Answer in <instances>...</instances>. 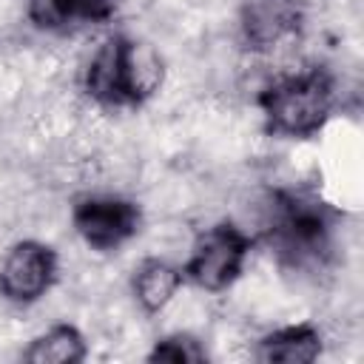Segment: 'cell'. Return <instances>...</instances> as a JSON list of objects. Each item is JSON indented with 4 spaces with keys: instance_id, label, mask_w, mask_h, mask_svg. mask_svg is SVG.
I'll list each match as a JSON object with an SVG mask.
<instances>
[{
    "instance_id": "obj_1",
    "label": "cell",
    "mask_w": 364,
    "mask_h": 364,
    "mask_svg": "<svg viewBox=\"0 0 364 364\" xmlns=\"http://www.w3.org/2000/svg\"><path fill=\"white\" fill-rule=\"evenodd\" d=\"M338 210L304 188H279L267 196L264 236L279 262L299 273H318L333 259Z\"/></svg>"
},
{
    "instance_id": "obj_2",
    "label": "cell",
    "mask_w": 364,
    "mask_h": 364,
    "mask_svg": "<svg viewBox=\"0 0 364 364\" xmlns=\"http://www.w3.org/2000/svg\"><path fill=\"white\" fill-rule=\"evenodd\" d=\"M162 57L125 34H111L91 54L82 88L102 108H139L162 85Z\"/></svg>"
},
{
    "instance_id": "obj_3",
    "label": "cell",
    "mask_w": 364,
    "mask_h": 364,
    "mask_svg": "<svg viewBox=\"0 0 364 364\" xmlns=\"http://www.w3.org/2000/svg\"><path fill=\"white\" fill-rule=\"evenodd\" d=\"M264 128L284 139H310L336 111V80L324 68H304L276 77L256 97Z\"/></svg>"
},
{
    "instance_id": "obj_4",
    "label": "cell",
    "mask_w": 364,
    "mask_h": 364,
    "mask_svg": "<svg viewBox=\"0 0 364 364\" xmlns=\"http://www.w3.org/2000/svg\"><path fill=\"white\" fill-rule=\"evenodd\" d=\"M250 247H253V239L239 225L216 222L213 228L196 236L188 262L179 267L182 279L208 293L228 290L242 276Z\"/></svg>"
},
{
    "instance_id": "obj_5",
    "label": "cell",
    "mask_w": 364,
    "mask_h": 364,
    "mask_svg": "<svg viewBox=\"0 0 364 364\" xmlns=\"http://www.w3.org/2000/svg\"><path fill=\"white\" fill-rule=\"evenodd\" d=\"M307 0H242L239 40L250 54H270L296 40L307 23Z\"/></svg>"
},
{
    "instance_id": "obj_6",
    "label": "cell",
    "mask_w": 364,
    "mask_h": 364,
    "mask_svg": "<svg viewBox=\"0 0 364 364\" xmlns=\"http://www.w3.org/2000/svg\"><path fill=\"white\" fill-rule=\"evenodd\" d=\"M57 270L54 247L37 239L14 242L0 262V296L11 304H34L54 287Z\"/></svg>"
},
{
    "instance_id": "obj_7",
    "label": "cell",
    "mask_w": 364,
    "mask_h": 364,
    "mask_svg": "<svg viewBox=\"0 0 364 364\" xmlns=\"http://www.w3.org/2000/svg\"><path fill=\"white\" fill-rule=\"evenodd\" d=\"M74 230L94 250H114L139 233L142 210L122 196H82L71 210Z\"/></svg>"
},
{
    "instance_id": "obj_8",
    "label": "cell",
    "mask_w": 364,
    "mask_h": 364,
    "mask_svg": "<svg viewBox=\"0 0 364 364\" xmlns=\"http://www.w3.org/2000/svg\"><path fill=\"white\" fill-rule=\"evenodd\" d=\"M117 0H28V20L40 31H80L111 20Z\"/></svg>"
},
{
    "instance_id": "obj_9",
    "label": "cell",
    "mask_w": 364,
    "mask_h": 364,
    "mask_svg": "<svg viewBox=\"0 0 364 364\" xmlns=\"http://www.w3.org/2000/svg\"><path fill=\"white\" fill-rule=\"evenodd\" d=\"M324 338L316 324H287L256 341V361L262 364H310L321 355Z\"/></svg>"
},
{
    "instance_id": "obj_10",
    "label": "cell",
    "mask_w": 364,
    "mask_h": 364,
    "mask_svg": "<svg viewBox=\"0 0 364 364\" xmlns=\"http://www.w3.org/2000/svg\"><path fill=\"white\" fill-rule=\"evenodd\" d=\"M182 282H185L182 270L173 267L171 262H165V259H145L134 270L131 290H134L136 304L145 313H159V310H165L173 301V296L182 287Z\"/></svg>"
},
{
    "instance_id": "obj_11",
    "label": "cell",
    "mask_w": 364,
    "mask_h": 364,
    "mask_svg": "<svg viewBox=\"0 0 364 364\" xmlns=\"http://www.w3.org/2000/svg\"><path fill=\"white\" fill-rule=\"evenodd\" d=\"M88 355L85 338L74 324H54L51 330L31 338L23 358L31 364H77Z\"/></svg>"
},
{
    "instance_id": "obj_12",
    "label": "cell",
    "mask_w": 364,
    "mask_h": 364,
    "mask_svg": "<svg viewBox=\"0 0 364 364\" xmlns=\"http://www.w3.org/2000/svg\"><path fill=\"white\" fill-rule=\"evenodd\" d=\"M148 361L162 364H205L208 350L205 344L191 333H171L165 338H156V344L148 353Z\"/></svg>"
}]
</instances>
